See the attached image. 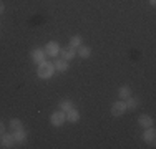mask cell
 <instances>
[{
	"label": "cell",
	"instance_id": "6da1fadb",
	"mask_svg": "<svg viewBox=\"0 0 156 149\" xmlns=\"http://www.w3.org/2000/svg\"><path fill=\"white\" fill-rule=\"evenodd\" d=\"M55 73V65L51 61H42L38 63V68H37V76L40 78V80H50L51 76H53Z\"/></svg>",
	"mask_w": 156,
	"mask_h": 149
},
{
	"label": "cell",
	"instance_id": "7a4b0ae2",
	"mask_svg": "<svg viewBox=\"0 0 156 149\" xmlns=\"http://www.w3.org/2000/svg\"><path fill=\"white\" fill-rule=\"evenodd\" d=\"M66 123V113L62 109L58 111H53V113L50 114V124L55 126V128H62L63 124Z\"/></svg>",
	"mask_w": 156,
	"mask_h": 149
},
{
	"label": "cell",
	"instance_id": "3957f363",
	"mask_svg": "<svg viewBox=\"0 0 156 149\" xmlns=\"http://www.w3.org/2000/svg\"><path fill=\"white\" fill-rule=\"evenodd\" d=\"M125 113H126V104H125L123 99H118V101H115L111 104V114H113L115 118L123 116Z\"/></svg>",
	"mask_w": 156,
	"mask_h": 149
},
{
	"label": "cell",
	"instance_id": "277c9868",
	"mask_svg": "<svg viewBox=\"0 0 156 149\" xmlns=\"http://www.w3.org/2000/svg\"><path fill=\"white\" fill-rule=\"evenodd\" d=\"M45 53L47 57H51V58H58V55H60V45H58L57 42H48L45 45Z\"/></svg>",
	"mask_w": 156,
	"mask_h": 149
},
{
	"label": "cell",
	"instance_id": "5b68a950",
	"mask_svg": "<svg viewBox=\"0 0 156 149\" xmlns=\"http://www.w3.org/2000/svg\"><path fill=\"white\" fill-rule=\"evenodd\" d=\"M45 57H47V53H45V50L43 48H33V50L30 51V58H32V61L33 63H42V61H45Z\"/></svg>",
	"mask_w": 156,
	"mask_h": 149
},
{
	"label": "cell",
	"instance_id": "8992f818",
	"mask_svg": "<svg viewBox=\"0 0 156 149\" xmlns=\"http://www.w3.org/2000/svg\"><path fill=\"white\" fill-rule=\"evenodd\" d=\"M141 139L144 141V143L148 144H154V139H156V131L153 126H150V128H144L143 134H141Z\"/></svg>",
	"mask_w": 156,
	"mask_h": 149
},
{
	"label": "cell",
	"instance_id": "52a82bcc",
	"mask_svg": "<svg viewBox=\"0 0 156 149\" xmlns=\"http://www.w3.org/2000/svg\"><path fill=\"white\" fill-rule=\"evenodd\" d=\"M58 57L63 58V60H66V61H70V60H73L76 57V48H72L70 45H68V47H65L63 50L60 48V55H58Z\"/></svg>",
	"mask_w": 156,
	"mask_h": 149
},
{
	"label": "cell",
	"instance_id": "ba28073f",
	"mask_svg": "<svg viewBox=\"0 0 156 149\" xmlns=\"http://www.w3.org/2000/svg\"><path fill=\"white\" fill-rule=\"evenodd\" d=\"M0 144H2V147H5V149L13 147V144H15L13 134H10V133H3L2 136H0Z\"/></svg>",
	"mask_w": 156,
	"mask_h": 149
},
{
	"label": "cell",
	"instance_id": "9c48e42d",
	"mask_svg": "<svg viewBox=\"0 0 156 149\" xmlns=\"http://www.w3.org/2000/svg\"><path fill=\"white\" fill-rule=\"evenodd\" d=\"M138 124L141 126V128H150V126L154 124V119L150 116V114H140L138 116Z\"/></svg>",
	"mask_w": 156,
	"mask_h": 149
},
{
	"label": "cell",
	"instance_id": "30bf717a",
	"mask_svg": "<svg viewBox=\"0 0 156 149\" xmlns=\"http://www.w3.org/2000/svg\"><path fill=\"white\" fill-rule=\"evenodd\" d=\"M53 65H55V71H58V73H65V71H68V70H70L68 61L63 60V58H57V61H55Z\"/></svg>",
	"mask_w": 156,
	"mask_h": 149
},
{
	"label": "cell",
	"instance_id": "8fae6325",
	"mask_svg": "<svg viewBox=\"0 0 156 149\" xmlns=\"http://www.w3.org/2000/svg\"><path fill=\"white\" fill-rule=\"evenodd\" d=\"M78 119H80V111H78L76 108H70V109L66 111V121L75 124V123H78Z\"/></svg>",
	"mask_w": 156,
	"mask_h": 149
},
{
	"label": "cell",
	"instance_id": "7c38bea8",
	"mask_svg": "<svg viewBox=\"0 0 156 149\" xmlns=\"http://www.w3.org/2000/svg\"><path fill=\"white\" fill-rule=\"evenodd\" d=\"M131 96V88L128 86V85H121L120 88H118V99H125L129 98Z\"/></svg>",
	"mask_w": 156,
	"mask_h": 149
},
{
	"label": "cell",
	"instance_id": "4fadbf2b",
	"mask_svg": "<svg viewBox=\"0 0 156 149\" xmlns=\"http://www.w3.org/2000/svg\"><path fill=\"white\" fill-rule=\"evenodd\" d=\"M125 104H126V111H135L136 108H138V104H140V99L131 95L129 98L125 99Z\"/></svg>",
	"mask_w": 156,
	"mask_h": 149
},
{
	"label": "cell",
	"instance_id": "5bb4252c",
	"mask_svg": "<svg viewBox=\"0 0 156 149\" xmlns=\"http://www.w3.org/2000/svg\"><path fill=\"white\" fill-rule=\"evenodd\" d=\"M76 55H80V58L87 60L91 57V48L90 47H85V45H81V47L76 48Z\"/></svg>",
	"mask_w": 156,
	"mask_h": 149
},
{
	"label": "cell",
	"instance_id": "9a60e30c",
	"mask_svg": "<svg viewBox=\"0 0 156 149\" xmlns=\"http://www.w3.org/2000/svg\"><path fill=\"white\" fill-rule=\"evenodd\" d=\"M12 134H13V139H15V143H23V141L27 139V131H25V128L17 129V131H12Z\"/></svg>",
	"mask_w": 156,
	"mask_h": 149
},
{
	"label": "cell",
	"instance_id": "2e32d148",
	"mask_svg": "<svg viewBox=\"0 0 156 149\" xmlns=\"http://www.w3.org/2000/svg\"><path fill=\"white\" fill-rule=\"evenodd\" d=\"M81 43H83V38H81L80 35H75V36H72L70 38V47L72 48H78V47H81Z\"/></svg>",
	"mask_w": 156,
	"mask_h": 149
},
{
	"label": "cell",
	"instance_id": "e0dca14e",
	"mask_svg": "<svg viewBox=\"0 0 156 149\" xmlns=\"http://www.w3.org/2000/svg\"><path fill=\"white\" fill-rule=\"evenodd\" d=\"M22 128H23V123L20 119H17V118L10 119V129L12 131H17V129H22Z\"/></svg>",
	"mask_w": 156,
	"mask_h": 149
},
{
	"label": "cell",
	"instance_id": "ac0fdd59",
	"mask_svg": "<svg viewBox=\"0 0 156 149\" xmlns=\"http://www.w3.org/2000/svg\"><path fill=\"white\" fill-rule=\"evenodd\" d=\"M58 108L66 113L70 108H73V101H72V99H63V101H60V104H58Z\"/></svg>",
	"mask_w": 156,
	"mask_h": 149
},
{
	"label": "cell",
	"instance_id": "d6986e66",
	"mask_svg": "<svg viewBox=\"0 0 156 149\" xmlns=\"http://www.w3.org/2000/svg\"><path fill=\"white\" fill-rule=\"evenodd\" d=\"M3 133H5V124H3L2 121H0V136H2Z\"/></svg>",
	"mask_w": 156,
	"mask_h": 149
},
{
	"label": "cell",
	"instance_id": "ffe728a7",
	"mask_svg": "<svg viewBox=\"0 0 156 149\" xmlns=\"http://www.w3.org/2000/svg\"><path fill=\"white\" fill-rule=\"evenodd\" d=\"M5 12V5H3V2H0V15Z\"/></svg>",
	"mask_w": 156,
	"mask_h": 149
},
{
	"label": "cell",
	"instance_id": "44dd1931",
	"mask_svg": "<svg viewBox=\"0 0 156 149\" xmlns=\"http://www.w3.org/2000/svg\"><path fill=\"white\" fill-rule=\"evenodd\" d=\"M150 3H151V5H154V3H156V0H150Z\"/></svg>",
	"mask_w": 156,
	"mask_h": 149
},
{
	"label": "cell",
	"instance_id": "7402d4cb",
	"mask_svg": "<svg viewBox=\"0 0 156 149\" xmlns=\"http://www.w3.org/2000/svg\"><path fill=\"white\" fill-rule=\"evenodd\" d=\"M0 146H2V144H0Z\"/></svg>",
	"mask_w": 156,
	"mask_h": 149
},
{
	"label": "cell",
	"instance_id": "603a6c76",
	"mask_svg": "<svg viewBox=\"0 0 156 149\" xmlns=\"http://www.w3.org/2000/svg\"><path fill=\"white\" fill-rule=\"evenodd\" d=\"M0 27H2V25H0Z\"/></svg>",
	"mask_w": 156,
	"mask_h": 149
}]
</instances>
